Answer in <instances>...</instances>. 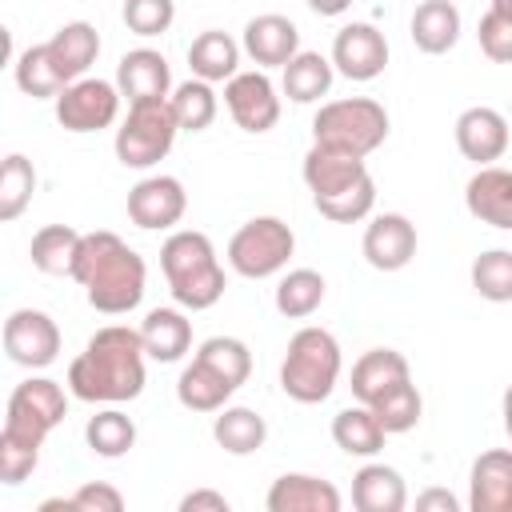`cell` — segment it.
<instances>
[{
  "instance_id": "1",
  "label": "cell",
  "mask_w": 512,
  "mask_h": 512,
  "mask_svg": "<svg viewBox=\"0 0 512 512\" xmlns=\"http://www.w3.org/2000/svg\"><path fill=\"white\" fill-rule=\"evenodd\" d=\"M144 340L140 328L108 324L68 364V388L88 404H124L144 392Z\"/></svg>"
},
{
  "instance_id": "2",
  "label": "cell",
  "mask_w": 512,
  "mask_h": 512,
  "mask_svg": "<svg viewBox=\"0 0 512 512\" xmlns=\"http://www.w3.org/2000/svg\"><path fill=\"white\" fill-rule=\"evenodd\" d=\"M72 280L84 288L88 304L104 316H124L144 300L148 268L116 232H84Z\"/></svg>"
},
{
  "instance_id": "3",
  "label": "cell",
  "mask_w": 512,
  "mask_h": 512,
  "mask_svg": "<svg viewBox=\"0 0 512 512\" xmlns=\"http://www.w3.org/2000/svg\"><path fill=\"white\" fill-rule=\"evenodd\" d=\"M160 268L168 276V292L180 308L204 312L224 296V268L216 260V248L204 232L180 228L160 248Z\"/></svg>"
},
{
  "instance_id": "4",
  "label": "cell",
  "mask_w": 512,
  "mask_h": 512,
  "mask_svg": "<svg viewBox=\"0 0 512 512\" xmlns=\"http://www.w3.org/2000/svg\"><path fill=\"white\" fill-rule=\"evenodd\" d=\"M340 380V344L328 328H300L280 364V388L296 404H320Z\"/></svg>"
},
{
  "instance_id": "5",
  "label": "cell",
  "mask_w": 512,
  "mask_h": 512,
  "mask_svg": "<svg viewBox=\"0 0 512 512\" xmlns=\"http://www.w3.org/2000/svg\"><path fill=\"white\" fill-rule=\"evenodd\" d=\"M388 140V112L368 96L328 100L312 116V144H328L352 156H368Z\"/></svg>"
},
{
  "instance_id": "6",
  "label": "cell",
  "mask_w": 512,
  "mask_h": 512,
  "mask_svg": "<svg viewBox=\"0 0 512 512\" xmlns=\"http://www.w3.org/2000/svg\"><path fill=\"white\" fill-rule=\"evenodd\" d=\"M64 416H68V396H64V388H60L56 380H48V376H32V380H24V384L12 388L0 440L40 452L44 436H48Z\"/></svg>"
},
{
  "instance_id": "7",
  "label": "cell",
  "mask_w": 512,
  "mask_h": 512,
  "mask_svg": "<svg viewBox=\"0 0 512 512\" xmlns=\"http://www.w3.org/2000/svg\"><path fill=\"white\" fill-rule=\"evenodd\" d=\"M176 132H180V124H176V112L168 100L128 104V116L116 128V160L124 168H152L172 152Z\"/></svg>"
},
{
  "instance_id": "8",
  "label": "cell",
  "mask_w": 512,
  "mask_h": 512,
  "mask_svg": "<svg viewBox=\"0 0 512 512\" xmlns=\"http://www.w3.org/2000/svg\"><path fill=\"white\" fill-rule=\"evenodd\" d=\"M292 248H296V236L280 216H256V220H248L232 232L228 264L244 280H264V276H276L288 264Z\"/></svg>"
},
{
  "instance_id": "9",
  "label": "cell",
  "mask_w": 512,
  "mask_h": 512,
  "mask_svg": "<svg viewBox=\"0 0 512 512\" xmlns=\"http://www.w3.org/2000/svg\"><path fill=\"white\" fill-rule=\"evenodd\" d=\"M120 112V88L100 76H80L56 96V120L68 132H100L112 128Z\"/></svg>"
},
{
  "instance_id": "10",
  "label": "cell",
  "mask_w": 512,
  "mask_h": 512,
  "mask_svg": "<svg viewBox=\"0 0 512 512\" xmlns=\"http://www.w3.org/2000/svg\"><path fill=\"white\" fill-rule=\"evenodd\" d=\"M4 352L20 368H48L60 352V328L40 308H16L4 320Z\"/></svg>"
},
{
  "instance_id": "11",
  "label": "cell",
  "mask_w": 512,
  "mask_h": 512,
  "mask_svg": "<svg viewBox=\"0 0 512 512\" xmlns=\"http://www.w3.org/2000/svg\"><path fill=\"white\" fill-rule=\"evenodd\" d=\"M224 104L232 112V120L260 136L268 128H276L280 120V96H276V84L256 68V72H236L228 84H224Z\"/></svg>"
},
{
  "instance_id": "12",
  "label": "cell",
  "mask_w": 512,
  "mask_h": 512,
  "mask_svg": "<svg viewBox=\"0 0 512 512\" xmlns=\"http://www.w3.org/2000/svg\"><path fill=\"white\" fill-rule=\"evenodd\" d=\"M388 64V40L372 24H344L332 40V68L356 84L376 80Z\"/></svg>"
},
{
  "instance_id": "13",
  "label": "cell",
  "mask_w": 512,
  "mask_h": 512,
  "mask_svg": "<svg viewBox=\"0 0 512 512\" xmlns=\"http://www.w3.org/2000/svg\"><path fill=\"white\" fill-rule=\"evenodd\" d=\"M184 208H188V192L176 176H148L128 192V220L144 232L180 224Z\"/></svg>"
},
{
  "instance_id": "14",
  "label": "cell",
  "mask_w": 512,
  "mask_h": 512,
  "mask_svg": "<svg viewBox=\"0 0 512 512\" xmlns=\"http://www.w3.org/2000/svg\"><path fill=\"white\" fill-rule=\"evenodd\" d=\"M364 180H368L364 156H352V152H340V148H328V144H312L308 156H304V184H308L312 200L340 196V192H348Z\"/></svg>"
},
{
  "instance_id": "15",
  "label": "cell",
  "mask_w": 512,
  "mask_h": 512,
  "mask_svg": "<svg viewBox=\"0 0 512 512\" xmlns=\"http://www.w3.org/2000/svg\"><path fill=\"white\" fill-rule=\"evenodd\" d=\"M416 256V224L400 212H384L364 228V260L376 272H400Z\"/></svg>"
},
{
  "instance_id": "16",
  "label": "cell",
  "mask_w": 512,
  "mask_h": 512,
  "mask_svg": "<svg viewBox=\"0 0 512 512\" xmlns=\"http://www.w3.org/2000/svg\"><path fill=\"white\" fill-rule=\"evenodd\" d=\"M116 88L128 104H148V100H168L172 72L168 60L156 48H132L116 64Z\"/></svg>"
},
{
  "instance_id": "17",
  "label": "cell",
  "mask_w": 512,
  "mask_h": 512,
  "mask_svg": "<svg viewBox=\"0 0 512 512\" xmlns=\"http://www.w3.org/2000/svg\"><path fill=\"white\" fill-rule=\"evenodd\" d=\"M456 148L464 152V160L488 168L508 148V116H500L488 104H476V108L460 112V120H456Z\"/></svg>"
},
{
  "instance_id": "18",
  "label": "cell",
  "mask_w": 512,
  "mask_h": 512,
  "mask_svg": "<svg viewBox=\"0 0 512 512\" xmlns=\"http://www.w3.org/2000/svg\"><path fill=\"white\" fill-rule=\"evenodd\" d=\"M472 512H512V448L480 452L468 472Z\"/></svg>"
},
{
  "instance_id": "19",
  "label": "cell",
  "mask_w": 512,
  "mask_h": 512,
  "mask_svg": "<svg viewBox=\"0 0 512 512\" xmlns=\"http://www.w3.org/2000/svg\"><path fill=\"white\" fill-rule=\"evenodd\" d=\"M244 52L260 64V68H284L296 52H300V32L288 16L280 12H264L252 16L244 24Z\"/></svg>"
},
{
  "instance_id": "20",
  "label": "cell",
  "mask_w": 512,
  "mask_h": 512,
  "mask_svg": "<svg viewBox=\"0 0 512 512\" xmlns=\"http://www.w3.org/2000/svg\"><path fill=\"white\" fill-rule=\"evenodd\" d=\"M264 504L268 512H340V492L320 476L284 472L280 480H272Z\"/></svg>"
},
{
  "instance_id": "21",
  "label": "cell",
  "mask_w": 512,
  "mask_h": 512,
  "mask_svg": "<svg viewBox=\"0 0 512 512\" xmlns=\"http://www.w3.org/2000/svg\"><path fill=\"white\" fill-rule=\"evenodd\" d=\"M464 204L480 224L512 232V172L496 164L480 168L464 188Z\"/></svg>"
},
{
  "instance_id": "22",
  "label": "cell",
  "mask_w": 512,
  "mask_h": 512,
  "mask_svg": "<svg viewBox=\"0 0 512 512\" xmlns=\"http://www.w3.org/2000/svg\"><path fill=\"white\" fill-rule=\"evenodd\" d=\"M408 380H412L408 360L396 348H372L352 364V396L360 404H376V400H384L388 392H396Z\"/></svg>"
},
{
  "instance_id": "23",
  "label": "cell",
  "mask_w": 512,
  "mask_h": 512,
  "mask_svg": "<svg viewBox=\"0 0 512 512\" xmlns=\"http://www.w3.org/2000/svg\"><path fill=\"white\" fill-rule=\"evenodd\" d=\"M140 340H144V352L152 360L176 364L192 348V324L180 308H152L140 324Z\"/></svg>"
},
{
  "instance_id": "24",
  "label": "cell",
  "mask_w": 512,
  "mask_h": 512,
  "mask_svg": "<svg viewBox=\"0 0 512 512\" xmlns=\"http://www.w3.org/2000/svg\"><path fill=\"white\" fill-rule=\"evenodd\" d=\"M412 44L428 56H444L460 40V12L452 0H420L412 12Z\"/></svg>"
},
{
  "instance_id": "25",
  "label": "cell",
  "mask_w": 512,
  "mask_h": 512,
  "mask_svg": "<svg viewBox=\"0 0 512 512\" xmlns=\"http://www.w3.org/2000/svg\"><path fill=\"white\" fill-rule=\"evenodd\" d=\"M352 504L360 512H400L408 504L404 476L388 464H364L352 476Z\"/></svg>"
},
{
  "instance_id": "26",
  "label": "cell",
  "mask_w": 512,
  "mask_h": 512,
  "mask_svg": "<svg viewBox=\"0 0 512 512\" xmlns=\"http://www.w3.org/2000/svg\"><path fill=\"white\" fill-rule=\"evenodd\" d=\"M236 64H240V44L220 28H208L188 44V68L196 80L228 84L236 76Z\"/></svg>"
},
{
  "instance_id": "27",
  "label": "cell",
  "mask_w": 512,
  "mask_h": 512,
  "mask_svg": "<svg viewBox=\"0 0 512 512\" xmlns=\"http://www.w3.org/2000/svg\"><path fill=\"white\" fill-rule=\"evenodd\" d=\"M48 52H52L60 76L72 84V80H80V76L96 64V56H100V36H96L92 24L72 20V24H64V28H56V36L48 40Z\"/></svg>"
},
{
  "instance_id": "28",
  "label": "cell",
  "mask_w": 512,
  "mask_h": 512,
  "mask_svg": "<svg viewBox=\"0 0 512 512\" xmlns=\"http://www.w3.org/2000/svg\"><path fill=\"white\" fill-rule=\"evenodd\" d=\"M232 392H236V384L228 376H220L212 364H204L200 356H192V364L176 380V400L192 412H220Z\"/></svg>"
},
{
  "instance_id": "29",
  "label": "cell",
  "mask_w": 512,
  "mask_h": 512,
  "mask_svg": "<svg viewBox=\"0 0 512 512\" xmlns=\"http://www.w3.org/2000/svg\"><path fill=\"white\" fill-rule=\"evenodd\" d=\"M384 436L388 432L368 404H352V408L336 412V420H332V440L348 456H376L384 448Z\"/></svg>"
},
{
  "instance_id": "30",
  "label": "cell",
  "mask_w": 512,
  "mask_h": 512,
  "mask_svg": "<svg viewBox=\"0 0 512 512\" xmlns=\"http://www.w3.org/2000/svg\"><path fill=\"white\" fill-rule=\"evenodd\" d=\"M80 236H84V232H76V228H68V224H48V228H40V232L32 236L28 256H32V264H36L44 276H72L76 252H80Z\"/></svg>"
},
{
  "instance_id": "31",
  "label": "cell",
  "mask_w": 512,
  "mask_h": 512,
  "mask_svg": "<svg viewBox=\"0 0 512 512\" xmlns=\"http://www.w3.org/2000/svg\"><path fill=\"white\" fill-rule=\"evenodd\" d=\"M332 60H324L320 52H296L284 64V96L292 104H312L320 96H328L332 88Z\"/></svg>"
},
{
  "instance_id": "32",
  "label": "cell",
  "mask_w": 512,
  "mask_h": 512,
  "mask_svg": "<svg viewBox=\"0 0 512 512\" xmlns=\"http://www.w3.org/2000/svg\"><path fill=\"white\" fill-rule=\"evenodd\" d=\"M212 436H216V444H220L224 452H232V456H252L256 448H264L268 424H264V416L252 412V408H220V416H216V424H212Z\"/></svg>"
},
{
  "instance_id": "33",
  "label": "cell",
  "mask_w": 512,
  "mask_h": 512,
  "mask_svg": "<svg viewBox=\"0 0 512 512\" xmlns=\"http://www.w3.org/2000/svg\"><path fill=\"white\" fill-rule=\"evenodd\" d=\"M12 68H16V84H20V92L32 96V100H48V96H60V92L68 88V80L60 76L56 60H52V52H48V40L24 48V52L16 56Z\"/></svg>"
},
{
  "instance_id": "34",
  "label": "cell",
  "mask_w": 512,
  "mask_h": 512,
  "mask_svg": "<svg viewBox=\"0 0 512 512\" xmlns=\"http://www.w3.org/2000/svg\"><path fill=\"white\" fill-rule=\"evenodd\" d=\"M324 304V276L312 268H292L276 284V312L288 320H304Z\"/></svg>"
},
{
  "instance_id": "35",
  "label": "cell",
  "mask_w": 512,
  "mask_h": 512,
  "mask_svg": "<svg viewBox=\"0 0 512 512\" xmlns=\"http://www.w3.org/2000/svg\"><path fill=\"white\" fill-rule=\"evenodd\" d=\"M168 104H172V112H176L180 132H204V128L216 120V92H212L208 80H196V76H192V80L176 84L172 96H168Z\"/></svg>"
},
{
  "instance_id": "36",
  "label": "cell",
  "mask_w": 512,
  "mask_h": 512,
  "mask_svg": "<svg viewBox=\"0 0 512 512\" xmlns=\"http://www.w3.org/2000/svg\"><path fill=\"white\" fill-rule=\"evenodd\" d=\"M84 436H88V448H92L96 456L116 460V456H124V452L136 444V424H132V416H124L120 408H104V412H96V416L88 420Z\"/></svg>"
},
{
  "instance_id": "37",
  "label": "cell",
  "mask_w": 512,
  "mask_h": 512,
  "mask_svg": "<svg viewBox=\"0 0 512 512\" xmlns=\"http://www.w3.org/2000/svg\"><path fill=\"white\" fill-rule=\"evenodd\" d=\"M36 192V168L28 156L12 152L0 164V220H16Z\"/></svg>"
},
{
  "instance_id": "38",
  "label": "cell",
  "mask_w": 512,
  "mask_h": 512,
  "mask_svg": "<svg viewBox=\"0 0 512 512\" xmlns=\"http://www.w3.org/2000/svg\"><path fill=\"white\" fill-rule=\"evenodd\" d=\"M472 288L492 304H508L512 300V252L504 248L480 252L472 260Z\"/></svg>"
},
{
  "instance_id": "39",
  "label": "cell",
  "mask_w": 512,
  "mask_h": 512,
  "mask_svg": "<svg viewBox=\"0 0 512 512\" xmlns=\"http://www.w3.org/2000/svg\"><path fill=\"white\" fill-rule=\"evenodd\" d=\"M196 356H200L204 364H212L220 376H228L236 388L252 376V352H248V344L236 340V336H208V340L196 348Z\"/></svg>"
},
{
  "instance_id": "40",
  "label": "cell",
  "mask_w": 512,
  "mask_h": 512,
  "mask_svg": "<svg viewBox=\"0 0 512 512\" xmlns=\"http://www.w3.org/2000/svg\"><path fill=\"white\" fill-rule=\"evenodd\" d=\"M368 408L376 412V420L384 424V432L396 436V432H412V428L420 424V408H424V400H420L416 384L408 380V384H400L396 392H388L384 400H376V404H368Z\"/></svg>"
},
{
  "instance_id": "41",
  "label": "cell",
  "mask_w": 512,
  "mask_h": 512,
  "mask_svg": "<svg viewBox=\"0 0 512 512\" xmlns=\"http://www.w3.org/2000/svg\"><path fill=\"white\" fill-rule=\"evenodd\" d=\"M372 204H376V184H372V176H368L364 184L340 192V196L316 200L320 216H328V220H336V224H356V220H364V216L372 212Z\"/></svg>"
},
{
  "instance_id": "42",
  "label": "cell",
  "mask_w": 512,
  "mask_h": 512,
  "mask_svg": "<svg viewBox=\"0 0 512 512\" xmlns=\"http://www.w3.org/2000/svg\"><path fill=\"white\" fill-rule=\"evenodd\" d=\"M172 20H176L172 0H124V24L136 36H160L172 28Z\"/></svg>"
},
{
  "instance_id": "43",
  "label": "cell",
  "mask_w": 512,
  "mask_h": 512,
  "mask_svg": "<svg viewBox=\"0 0 512 512\" xmlns=\"http://www.w3.org/2000/svg\"><path fill=\"white\" fill-rule=\"evenodd\" d=\"M476 36H480V52H484L488 60H496V64H512V16L488 8V12L480 16Z\"/></svg>"
},
{
  "instance_id": "44",
  "label": "cell",
  "mask_w": 512,
  "mask_h": 512,
  "mask_svg": "<svg viewBox=\"0 0 512 512\" xmlns=\"http://www.w3.org/2000/svg\"><path fill=\"white\" fill-rule=\"evenodd\" d=\"M36 464H40V452H32V448H20V444H8V440H0V480H4L8 488L24 484V480L36 472Z\"/></svg>"
},
{
  "instance_id": "45",
  "label": "cell",
  "mask_w": 512,
  "mask_h": 512,
  "mask_svg": "<svg viewBox=\"0 0 512 512\" xmlns=\"http://www.w3.org/2000/svg\"><path fill=\"white\" fill-rule=\"evenodd\" d=\"M124 496L112 484H84L68 496V512H120Z\"/></svg>"
},
{
  "instance_id": "46",
  "label": "cell",
  "mask_w": 512,
  "mask_h": 512,
  "mask_svg": "<svg viewBox=\"0 0 512 512\" xmlns=\"http://www.w3.org/2000/svg\"><path fill=\"white\" fill-rule=\"evenodd\" d=\"M180 512H228V496H220L212 488H196L180 500Z\"/></svg>"
},
{
  "instance_id": "47",
  "label": "cell",
  "mask_w": 512,
  "mask_h": 512,
  "mask_svg": "<svg viewBox=\"0 0 512 512\" xmlns=\"http://www.w3.org/2000/svg\"><path fill=\"white\" fill-rule=\"evenodd\" d=\"M416 508L420 512H460V500L452 492H444V488H428V492L416 496Z\"/></svg>"
},
{
  "instance_id": "48",
  "label": "cell",
  "mask_w": 512,
  "mask_h": 512,
  "mask_svg": "<svg viewBox=\"0 0 512 512\" xmlns=\"http://www.w3.org/2000/svg\"><path fill=\"white\" fill-rule=\"evenodd\" d=\"M308 8H312L316 16H340V12L352 8V0H308Z\"/></svg>"
},
{
  "instance_id": "49",
  "label": "cell",
  "mask_w": 512,
  "mask_h": 512,
  "mask_svg": "<svg viewBox=\"0 0 512 512\" xmlns=\"http://www.w3.org/2000/svg\"><path fill=\"white\" fill-rule=\"evenodd\" d=\"M500 416H504V432L512 436V384L504 388V400H500Z\"/></svg>"
},
{
  "instance_id": "50",
  "label": "cell",
  "mask_w": 512,
  "mask_h": 512,
  "mask_svg": "<svg viewBox=\"0 0 512 512\" xmlns=\"http://www.w3.org/2000/svg\"><path fill=\"white\" fill-rule=\"evenodd\" d=\"M492 8L504 12V16H512V0H492Z\"/></svg>"
}]
</instances>
